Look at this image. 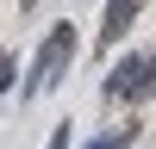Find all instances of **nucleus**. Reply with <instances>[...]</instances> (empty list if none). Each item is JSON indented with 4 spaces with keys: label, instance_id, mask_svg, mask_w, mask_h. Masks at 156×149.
Masks as SVG:
<instances>
[{
    "label": "nucleus",
    "instance_id": "nucleus-4",
    "mask_svg": "<svg viewBox=\"0 0 156 149\" xmlns=\"http://www.w3.org/2000/svg\"><path fill=\"white\" fill-rule=\"evenodd\" d=\"M131 143H137V131H131V124H119L112 137H94V143H81V149H131Z\"/></svg>",
    "mask_w": 156,
    "mask_h": 149
},
{
    "label": "nucleus",
    "instance_id": "nucleus-2",
    "mask_svg": "<svg viewBox=\"0 0 156 149\" xmlns=\"http://www.w3.org/2000/svg\"><path fill=\"white\" fill-rule=\"evenodd\" d=\"M69 56H75V31H69V25H56L50 44H44V56H37V74H44V81H50V74H62V68H69Z\"/></svg>",
    "mask_w": 156,
    "mask_h": 149
},
{
    "label": "nucleus",
    "instance_id": "nucleus-6",
    "mask_svg": "<svg viewBox=\"0 0 156 149\" xmlns=\"http://www.w3.org/2000/svg\"><path fill=\"white\" fill-rule=\"evenodd\" d=\"M44 149H69V131H62V124H56V137H50Z\"/></svg>",
    "mask_w": 156,
    "mask_h": 149
},
{
    "label": "nucleus",
    "instance_id": "nucleus-1",
    "mask_svg": "<svg viewBox=\"0 0 156 149\" xmlns=\"http://www.w3.org/2000/svg\"><path fill=\"white\" fill-rule=\"evenodd\" d=\"M150 87H156V56H125L119 68L106 74L100 93H106V99H144Z\"/></svg>",
    "mask_w": 156,
    "mask_h": 149
},
{
    "label": "nucleus",
    "instance_id": "nucleus-5",
    "mask_svg": "<svg viewBox=\"0 0 156 149\" xmlns=\"http://www.w3.org/2000/svg\"><path fill=\"white\" fill-rule=\"evenodd\" d=\"M12 74H19V62H12V56H0V93L12 87Z\"/></svg>",
    "mask_w": 156,
    "mask_h": 149
},
{
    "label": "nucleus",
    "instance_id": "nucleus-3",
    "mask_svg": "<svg viewBox=\"0 0 156 149\" xmlns=\"http://www.w3.org/2000/svg\"><path fill=\"white\" fill-rule=\"evenodd\" d=\"M137 6H144V0H106V19H100V44H119V37L131 31Z\"/></svg>",
    "mask_w": 156,
    "mask_h": 149
}]
</instances>
